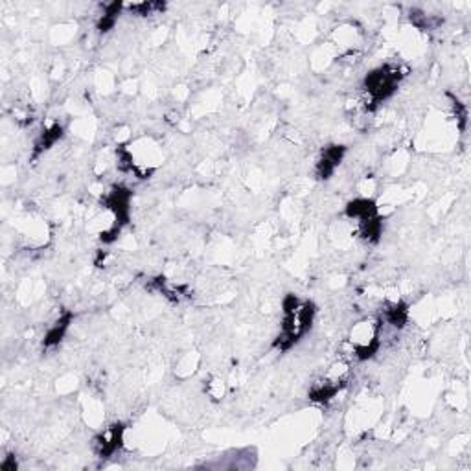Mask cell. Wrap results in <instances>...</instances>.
<instances>
[{
    "instance_id": "6da1fadb",
    "label": "cell",
    "mask_w": 471,
    "mask_h": 471,
    "mask_svg": "<svg viewBox=\"0 0 471 471\" xmlns=\"http://www.w3.org/2000/svg\"><path fill=\"white\" fill-rule=\"evenodd\" d=\"M402 75L403 74H400V69L391 66V64L370 72L364 80V92H366L370 103L377 105V103L385 102L389 96H392V92L398 89Z\"/></svg>"
},
{
    "instance_id": "7a4b0ae2",
    "label": "cell",
    "mask_w": 471,
    "mask_h": 471,
    "mask_svg": "<svg viewBox=\"0 0 471 471\" xmlns=\"http://www.w3.org/2000/svg\"><path fill=\"white\" fill-rule=\"evenodd\" d=\"M343 157H344L343 145H330V148H326L324 153H322L321 161L317 164V173H319V177H321V179H328V177L335 172V168H337L339 162L343 161Z\"/></svg>"
},
{
    "instance_id": "3957f363",
    "label": "cell",
    "mask_w": 471,
    "mask_h": 471,
    "mask_svg": "<svg viewBox=\"0 0 471 471\" xmlns=\"http://www.w3.org/2000/svg\"><path fill=\"white\" fill-rule=\"evenodd\" d=\"M122 440V425H114L109 431L102 434V442H96L98 447H100V455L102 456H109L113 455L114 451L120 447V442Z\"/></svg>"
}]
</instances>
